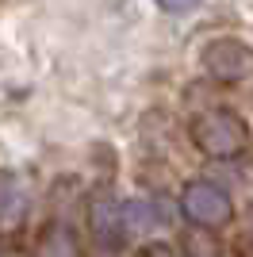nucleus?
Returning <instances> with one entry per match:
<instances>
[{
    "label": "nucleus",
    "mask_w": 253,
    "mask_h": 257,
    "mask_svg": "<svg viewBox=\"0 0 253 257\" xmlns=\"http://www.w3.org/2000/svg\"><path fill=\"white\" fill-rule=\"evenodd\" d=\"M188 139L203 158L234 161V158H242L245 146H249V127L230 107H207V111H200L188 123Z\"/></svg>",
    "instance_id": "obj_1"
},
{
    "label": "nucleus",
    "mask_w": 253,
    "mask_h": 257,
    "mask_svg": "<svg viewBox=\"0 0 253 257\" xmlns=\"http://www.w3.org/2000/svg\"><path fill=\"white\" fill-rule=\"evenodd\" d=\"M180 215L196 226L222 230L226 223H234V200L226 196V188L211 181H188L180 192Z\"/></svg>",
    "instance_id": "obj_2"
},
{
    "label": "nucleus",
    "mask_w": 253,
    "mask_h": 257,
    "mask_svg": "<svg viewBox=\"0 0 253 257\" xmlns=\"http://www.w3.org/2000/svg\"><path fill=\"white\" fill-rule=\"evenodd\" d=\"M200 62H203V73H211L222 85H234L253 69V46L234 39V35H219V39H211L203 46Z\"/></svg>",
    "instance_id": "obj_3"
},
{
    "label": "nucleus",
    "mask_w": 253,
    "mask_h": 257,
    "mask_svg": "<svg viewBox=\"0 0 253 257\" xmlns=\"http://www.w3.org/2000/svg\"><path fill=\"white\" fill-rule=\"evenodd\" d=\"M84 223H88V234L100 249L107 253H119L131 238V226H126V215H123V204H115L111 196H96L88 211H84Z\"/></svg>",
    "instance_id": "obj_4"
},
{
    "label": "nucleus",
    "mask_w": 253,
    "mask_h": 257,
    "mask_svg": "<svg viewBox=\"0 0 253 257\" xmlns=\"http://www.w3.org/2000/svg\"><path fill=\"white\" fill-rule=\"evenodd\" d=\"M180 253L184 257H222V238L211 226H196L192 223L180 234Z\"/></svg>",
    "instance_id": "obj_5"
},
{
    "label": "nucleus",
    "mask_w": 253,
    "mask_h": 257,
    "mask_svg": "<svg viewBox=\"0 0 253 257\" xmlns=\"http://www.w3.org/2000/svg\"><path fill=\"white\" fill-rule=\"evenodd\" d=\"M123 215H126L131 234H154V230L161 226V215L154 211V204H142V200H126Z\"/></svg>",
    "instance_id": "obj_6"
},
{
    "label": "nucleus",
    "mask_w": 253,
    "mask_h": 257,
    "mask_svg": "<svg viewBox=\"0 0 253 257\" xmlns=\"http://www.w3.org/2000/svg\"><path fill=\"white\" fill-rule=\"evenodd\" d=\"M203 0H158V8L161 12H173V16H184V12H192V8H200Z\"/></svg>",
    "instance_id": "obj_7"
},
{
    "label": "nucleus",
    "mask_w": 253,
    "mask_h": 257,
    "mask_svg": "<svg viewBox=\"0 0 253 257\" xmlns=\"http://www.w3.org/2000/svg\"><path fill=\"white\" fill-rule=\"evenodd\" d=\"M138 257H184V253H177V249L165 246V242H150V246L138 249Z\"/></svg>",
    "instance_id": "obj_8"
},
{
    "label": "nucleus",
    "mask_w": 253,
    "mask_h": 257,
    "mask_svg": "<svg viewBox=\"0 0 253 257\" xmlns=\"http://www.w3.org/2000/svg\"><path fill=\"white\" fill-rule=\"evenodd\" d=\"M234 257H253V242H238V246H234Z\"/></svg>",
    "instance_id": "obj_9"
},
{
    "label": "nucleus",
    "mask_w": 253,
    "mask_h": 257,
    "mask_svg": "<svg viewBox=\"0 0 253 257\" xmlns=\"http://www.w3.org/2000/svg\"><path fill=\"white\" fill-rule=\"evenodd\" d=\"M245 219H249V238H253V207H249V215H245Z\"/></svg>",
    "instance_id": "obj_10"
},
{
    "label": "nucleus",
    "mask_w": 253,
    "mask_h": 257,
    "mask_svg": "<svg viewBox=\"0 0 253 257\" xmlns=\"http://www.w3.org/2000/svg\"><path fill=\"white\" fill-rule=\"evenodd\" d=\"M0 257H23V253H12V249H8V253H0Z\"/></svg>",
    "instance_id": "obj_11"
}]
</instances>
